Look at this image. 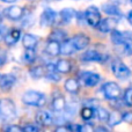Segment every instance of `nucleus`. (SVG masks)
I'll return each instance as SVG.
<instances>
[{"label": "nucleus", "instance_id": "1", "mask_svg": "<svg viewBox=\"0 0 132 132\" xmlns=\"http://www.w3.org/2000/svg\"><path fill=\"white\" fill-rule=\"evenodd\" d=\"M16 118L15 103L9 98H0V121L12 122Z\"/></svg>", "mask_w": 132, "mask_h": 132}, {"label": "nucleus", "instance_id": "2", "mask_svg": "<svg viewBox=\"0 0 132 132\" xmlns=\"http://www.w3.org/2000/svg\"><path fill=\"white\" fill-rule=\"evenodd\" d=\"M22 102L26 105L31 107H43L46 102L45 95L37 90H28L22 95Z\"/></svg>", "mask_w": 132, "mask_h": 132}, {"label": "nucleus", "instance_id": "3", "mask_svg": "<svg viewBox=\"0 0 132 132\" xmlns=\"http://www.w3.org/2000/svg\"><path fill=\"white\" fill-rule=\"evenodd\" d=\"M111 72L114 73L115 77L118 78V79H121V80L128 79V78H130L131 74H132L130 68H129L128 66H126L123 62H122V60H119V59H116V60L112 62Z\"/></svg>", "mask_w": 132, "mask_h": 132}, {"label": "nucleus", "instance_id": "4", "mask_svg": "<svg viewBox=\"0 0 132 132\" xmlns=\"http://www.w3.org/2000/svg\"><path fill=\"white\" fill-rule=\"evenodd\" d=\"M102 92H103V95L107 100H118L119 97L122 96V90L119 88V86L116 84V82H107L102 86Z\"/></svg>", "mask_w": 132, "mask_h": 132}, {"label": "nucleus", "instance_id": "5", "mask_svg": "<svg viewBox=\"0 0 132 132\" xmlns=\"http://www.w3.org/2000/svg\"><path fill=\"white\" fill-rule=\"evenodd\" d=\"M79 80L82 85H85L86 87H94L100 82L101 77L97 73L94 72H89V71H82L78 74Z\"/></svg>", "mask_w": 132, "mask_h": 132}, {"label": "nucleus", "instance_id": "6", "mask_svg": "<svg viewBox=\"0 0 132 132\" xmlns=\"http://www.w3.org/2000/svg\"><path fill=\"white\" fill-rule=\"evenodd\" d=\"M85 20L92 27H96L98 24V22L101 21V13L97 9V7L95 6H90L86 9L85 12Z\"/></svg>", "mask_w": 132, "mask_h": 132}, {"label": "nucleus", "instance_id": "7", "mask_svg": "<svg viewBox=\"0 0 132 132\" xmlns=\"http://www.w3.org/2000/svg\"><path fill=\"white\" fill-rule=\"evenodd\" d=\"M57 18L58 14L56 13L53 9L51 8H45L44 12L41 14V18H39V23L43 27H51L57 22Z\"/></svg>", "mask_w": 132, "mask_h": 132}, {"label": "nucleus", "instance_id": "8", "mask_svg": "<svg viewBox=\"0 0 132 132\" xmlns=\"http://www.w3.org/2000/svg\"><path fill=\"white\" fill-rule=\"evenodd\" d=\"M81 59L84 62H88V63H103L108 59V56L100 53L96 50H87L81 56Z\"/></svg>", "mask_w": 132, "mask_h": 132}, {"label": "nucleus", "instance_id": "9", "mask_svg": "<svg viewBox=\"0 0 132 132\" xmlns=\"http://www.w3.org/2000/svg\"><path fill=\"white\" fill-rule=\"evenodd\" d=\"M110 36H111V42L116 45H124L128 41L132 39V34L130 32H121L119 30H114L110 31Z\"/></svg>", "mask_w": 132, "mask_h": 132}, {"label": "nucleus", "instance_id": "10", "mask_svg": "<svg viewBox=\"0 0 132 132\" xmlns=\"http://www.w3.org/2000/svg\"><path fill=\"white\" fill-rule=\"evenodd\" d=\"M23 8L20 6H16V5H13V6H9L7 8L4 9V15L6 16L7 19L12 21H18L20 20L23 16Z\"/></svg>", "mask_w": 132, "mask_h": 132}, {"label": "nucleus", "instance_id": "11", "mask_svg": "<svg viewBox=\"0 0 132 132\" xmlns=\"http://www.w3.org/2000/svg\"><path fill=\"white\" fill-rule=\"evenodd\" d=\"M117 26V20L115 18H107V19H101V21L98 22V24L96 26V28L98 29V31L101 32H110L111 30H114Z\"/></svg>", "mask_w": 132, "mask_h": 132}, {"label": "nucleus", "instance_id": "12", "mask_svg": "<svg viewBox=\"0 0 132 132\" xmlns=\"http://www.w3.org/2000/svg\"><path fill=\"white\" fill-rule=\"evenodd\" d=\"M16 82V78L13 74H2L0 75V89L2 92H8L13 88Z\"/></svg>", "mask_w": 132, "mask_h": 132}, {"label": "nucleus", "instance_id": "13", "mask_svg": "<svg viewBox=\"0 0 132 132\" xmlns=\"http://www.w3.org/2000/svg\"><path fill=\"white\" fill-rule=\"evenodd\" d=\"M77 46H75L73 39H67L66 38L64 42L60 43V53L64 56H70L73 55V53L77 51Z\"/></svg>", "mask_w": 132, "mask_h": 132}, {"label": "nucleus", "instance_id": "14", "mask_svg": "<svg viewBox=\"0 0 132 132\" xmlns=\"http://www.w3.org/2000/svg\"><path fill=\"white\" fill-rule=\"evenodd\" d=\"M21 37V30L19 29H12L11 31H8L4 37V42L8 46L14 45L15 43H18L19 39Z\"/></svg>", "mask_w": 132, "mask_h": 132}, {"label": "nucleus", "instance_id": "15", "mask_svg": "<svg viewBox=\"0 0 132 132\" xmlns=\"http://www.w3.org/2000/svg\"><path fill=\"white\" fill-rule=\"evenodd\" d=\"M72 39H73V42H74V44H75L78 50H85V49L89 45V42H90V38L85 34L75 35Z\"/></svg>", "mask_w": 132, "mask_h": 132}, {"label": "nucleus", "instance_id": "16", "mask_svg": "<svg viewBox=\"0 0 132 132\" xmlns=\"http://www.w3.org/2000/svg\"><path fill=\"white\" fill-rule=\"evenodd\" d=\"M35 119H36V123L42 126H49L52 124V117L48 111H38Z\"/></svg>", "mask_w": 132, "mask_h": 132}, {"label": "nucleus", "instance_id": "17", "mask_svg": "<svg viewBox=\"0 0 132 132\" xmlns=\"http://www.w3.org/2000/svg\"><path fill=\"white\" fill-rule=\"evenodd\" d=\"M77 12L73 8H64L59 12V20L62 21V24H67L73 20V18L75 16Z\"/></svg>", "mask_w": 132, "mask_h": 132}, {"label": "nucleus", "instance_id": "18", "mask_svg": "<svg viewBox=\"0 0 132 132\" xmlns=\"http://www.w3.org/2000/svg\"><path fill=\"white\" fill-rule=\"evenodd\" d=\"M102 11L104 12L107 15L112 16V18H121L122 16L121 9L115 4H104L102 6Z\"/></svg>", "mask_w": 132, "mask_h": 132}, {"label": "nucleus", "instance_id": "19", "mask_svg": "<svg viewBox=\"0 0 132 132\" xmlns=\"http://www.w3.org/2000/svg\"><path fill=\"white\" fill-rule=\"evenodd\" d=\"M38 43V38L32 34H26L22 37V45L24 49H35Z\"/></svg>", "mask_w": 132, "mask_h": 132}, {"label": "nucleus", "instance_id": "20", "mask_svg": "<svg viewBox=\"0 0 132 132\" xmlns=\"http://www.w3.org/2000/svg\"><path fill=\"white\" fill-rule=\"evenodd\" d=\"M45 51H46V53H49L50 56H53V57L60 55V43L57 41L49 39L45 46Z\"/></svg>", "mask_w": 132, "mask_h": 132}, {"label": "nucleus", "instance_id": "21", "mask_svg": "<svg viewBox=\"0 0 132 132\" xmlns=\"http://www.w3.org/2000/svg\"><path fill=\"white\" fill-rule=\"evenodd\" d=\"M52 107H53V110H55V111H63V110H65L66 100H65L64 96L60 95V94L56 95L52 100Z\"/></svg>", "mask_w": 132, "mask_h": 132}, {"label": "nucleus", "instance_id": "22", "mask_svg": "<svg viewBox=\"0 0 132 132\" xmlns=\"http://www.w3.org/2000/svg\"><path fill=\"white\" fill-rule=\"evenodd\" d=\"M64 88L66 89V92L71 94H77L80 89V85L78 82V80L75 79H67L64 84Z\"/></svg>", "mask_w": 132, "mask_h": 132}, {"label": "nucleus", "instance_id": "23", "mask_svg": "<svg viewBox=\"0 0 132 132\" xmlns=\"http://www.w3.org/2000/svg\"><path fill=\"white\" fill-rule=\"evenodd\" d=\"M46 66H35V67H31L29 71L30 75H31L34 79H39V78H43L46 75Z\"/></svg>", "mask_w": 132, "mask_h": 132}, {"label": "nucleus", "instance_id": "24", "mask_svg": "<svg viewBox=\"0 0 132 132\" xmlns=\"http://www.w3.org/2000/svg\"><path fill=\"white\" fill-rule=\"evenodd\" d=\"M56 70L59 73H70L71 70H72V65H71V63L68 60L60 59L56 64Z\"/></svg>", "mask_w": 132, "mask_h": 132}, {"label": "nucleus", "instance_id": "25", "mask_svg": "<svg viewBox=\"0 0 132 132\" xmlns=\"http://www.w3.org/2000/svg\"><path fill=\"white\" fill-rule=\"evenodd\" d=\"M66 38H67V34H66L64 30H62V29H55V30H52V32H51L50 36H49V39L57 41V42H59V43L64 42Z\"/></svg>", "mask_w": 132, "mask_h": 132}, {"label": "nucleus", "instance_id": "26", "mask_svg": "<svg viewBox=\"0 0 132 132\" xmlns=\"http://www.w3.org/2000/svg\"><path fill=\"white\" fill-rule=\"evenodd\" d=\"M123 121V115L118 111H112L111 114H109V118H108V124L110 126H116L118 124L122 123Z\"/></svg>", "mask_w": 132, "mask_h": 132}, {"label": "nucleus", "instance_id": "27", "mask_svg": "<svg viewBox=\"0 0 132 132\" xmlns=\"http://www.w3.org/2000/svg\"><path fill=\"white\" fill-rule=\"evenodd\" d=\"M23 59L27 64H32L36 60V52L35 49H26L24 55H23Z\"/></svg>", "mask_w": 132, "mask_h": 132}, {"label": "nucleus", "instance_id": "28", "mask_svg": "<svg viewBox=\"0 0 132 132\" xmlns=\"http://www.w3.org/2000/svg\"><path fill=\"white\" fill-rule=\"evenodd\" d=\"M81 118L84 119V121H89V119H92L94 117V115H95V110L93 109L92 107H84L81 109Z\"/></svg>", "mask_w": 132, "mask_h": 132}, {"label": "nucleus", "instance_id": "29", "mask_svg": "<svg viewBox=\"0 0 132 132\" xmlns=\"http://www.w3.org/2000/svg\"><path fill=\"white\" fill-rule=\"evenodd\" d=\"M95 114H96V116H97V118H98V121L100 122H108V118H109V114L110 112H108V110L107 109H104V108H97V109L95 110Z\"/></svg>", "mask_w": 132, "mask_h": 132}, {"label": "nucleus", "instance_id": "30", "mask_svg": "<svg viewBox=\"0 0 132 132\" xmlns=\"http://www.w3.org/2000/svg\"><path fill=\"white\" fill-rule=\"evenodd\" d=\"M45 78H46V79H49V80H52V81H55V82L59 81V80L62 79V77H60L59 72L57 73V70H53V71H49V72L46 73Z\"/></svg>", "mask_w": 132, "mask_h": 132}, {"label": "nucleus", "instance_id": "31", "mask_svg": "<svg viewBox=\"0 0 132 132\" xmlns=\"http://www.w3.org/2000/svg\"><path fill=\"white\" fill-rule=\"evenodd\" d=\"M124 102L126 105L132 107V88H128L124 92Z\"/></svg>", "mask_w": 132, "mask_h": 132}, {"label": "nucleus", "instance_id": "32", "mask_svg": "<svg viewBox=\"0 0 132 132\" xmlns=\"http://www.w3.org/2000/svg\"><path fill=\"white\" fill-rule=\"evenodd\" d=\"M124 51H125L126 55L132 56V39L128 41L125 44H124Z\"/></svg>", "mask_w": 132, "mask_h": 132}, {"label": "nucleus", "instance_id": "33", "mask_svg": "<svg viewBox=\"0 0 132 132\" xmlns=\"http://www.w3.org/2000/svg\"><path fill=\"white\" fill-rule=\"evenodd\" d=\"M123 122L128 124H132V111H126L123 114Z\"/></svg>", "mask_w": 132, "mask_h": 132}, {"label": "nucleus", "instance_id": "34", "mask_svg": "<svg viewBox=\"0 0 132 132\" xmlns=\"http://www.w3.org/2000/svg\"><path fill=\"white\" fill-rule=\"evenodd\" d=\"M22 130L24 132H37L39 130L38 126H35V125H26L22 128Z\"/></svg>", "mask_w": 132, "mask_h": 132}, {"label": "nucleus", "instance_id": "35", "mask_svg": "<svg viewBox=\"0 0 132 132\" xmlns=\"http://www.w3.org/2000/svg\"><path fill=\"white\" fill-rule=\"evenodd\" d=\"M5 130L9 131V132H21V131H23L22 128H20V126H18V125H9V126H7Z\"/></svg>", "mask_w": 132, "mask_h": 132}, {"label": "nucleus", "instance_id": "36", "mask_svg": "<svg viewBox=\"0 0 132 132\" xmlns=\"http://www.w3.org/2000/svg\"><path fill=\"white\" fill-rule=\"evenodd\" d=\"M6 59H7L6 52H5L4 50H1V49H0V66L4 65L5 63H6Z\"/></svg>", "mask_w": 132, "mask_h": 132}, {"label": "nucleus", "instance_id": "37", "mask_svg": "<svg viewBox=\"0 0 132 132\" xmlns=\"http://www.w3.org/2000/svg\"><path fill=\"white\" fill-rule=\"evenodd\" d=\"M80 131H88V132H92V131H94V128L90 125V124H85L84 126H80Z\"/></svg>", "mask_w": 132, "mask_h": 132}, {"label": "nucleus", "instance_id": "38", "mask_svg": "<svg viewBox=\"0 0 132 132\" xmlns=\"http://www.w3.org/2000/svg\"><path fill=\"white\" fill-rule=\"evenodd\" d=\"M7 34V31H6V27H0V41H4V37H5V35Z\"/></svg>", "mask_w": 132, "mask_h": 132}, {"label": "nucleus", "instance_id": "39", "mask_svg": "<svg viewBox=\"0 0 132 132\" xmlns=\"http://www.w3.org/2000/svg\"><path fill=\"white\" fill-rule=\"evenodd\" d=\"M56 131L57 132H59V131H70V128L68 126H66V125H64V126H58V128H56Z\"/></svg>", "mask_w": 132, "mask_h": 132}, {"label": "nucleus", "instance_id": "40", "mask_svg": "<svg viewBox=\"0 0 132 132\" xmlns=\"http://www.w3.org/2000/svg\"><path fill=\"white\" fill-rule=\"evenodd\" d=\"M128 21H129V23L132 26V9L129 11V13H128Z\"/></svg>", "mask_w": 132, "mask_h": 132}, {"label": "nucleus", "instance_id": "41", "mask_svg": "<svg viewBox=\"0 0 132 132\" xmlns=\"http://www.w3.org/2000/svg\"><path fill=\"white\" fill-rule=\"evenodd\" d=\"M114 2H116V4H119V5H122V4H125L128 0H112Z\"/></svg>", "mask_w": 132, "mask_h": 132}, {"label": "nucleus", "instance_id": "42", "mask_svg": "<svg viewBox=\"0 0 132 132\" xmlns=\"http://www.w3.org/2000/svg\"><path fill=\"white\" fill-rule=\"evenodd\" d=\"M96 131H108V129L104 126H98V128H96Z\"/></svg>", "mask_w": 132, "mask_h": 132}, {"label": "nucleus", "instance_id": "43", "mask_svg": "<svg viewBox=\"0 0 132 132\" xmlns=\"http://www.w3.org/2000/svg\"><path fill=\"white\" fill-rule=\"evenodd\" d=\"M4 2H7V4H11V2H15L18 1V0H2Z\"/></svg>", "mask_w": 132, "mask_h": 132}, {"label": "nucleus", "instance_id": "44", "mask_svg": "<svg viewBox=\"0 0 132 132\" xmlns=\"http://www.w3.org/2000/svg\"><path fill=\"white\" fill-rule=\"evenodd\" d=\"M1 21H2V18H1V15H0V24H1Z\"/></svg>", "mask_w": 132, "mask_h": 132}, {"label": "nucleus", "instance_id": "45", "mask_svg": "<svg viewBox=\"0 0 132 132\" xmlns=\"http://www.w3.org/2000/svg\"><path fill=\"white\" fill-rule=\"evenodd\" d=\"M130 1H131V4H132V0H130Z\"/></svg>", "mask_w": 132, "mask_h": 132}]
</instances>
